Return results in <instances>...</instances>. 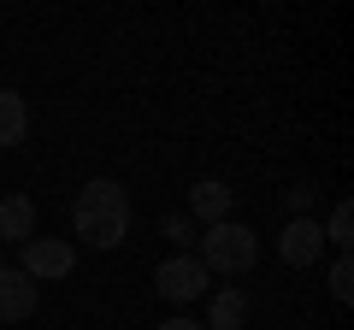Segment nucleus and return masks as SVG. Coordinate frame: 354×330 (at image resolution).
<instances>
[{
  "instance_id": "20e7f679",
  "label": "nucleus",
  "mask_w": 354,
  "mask_h": 330,
  "mask_svg": "<svg viewBox=\"0 0 354 330\" xmlns=\"http://www.w3.org/2000/svg\"><path fill=\"white\" fill-rule=\"evenodd\" d=\"M278 254H283V266H295V271H301V266H319V254H325V230H319V218H313V213L283 224Z\"/></svg>"
},
{
  "instance_id": "39448f33",
  "label": "nucleus",
  "mask_w": 354,
  "mask_h": 330,
  "mask_svg": "<svg viewBox=\"0 0 354 330\" xmlns=\"http://www.w3.org/2000/svg\"><path fill=\"white\" fill-rule=\"evenodd\" d=\"M36 278H24L18 266H0V324H24L36 318Z\"/></svg>"
},
{
  "instance_id": "0eeeda50",
  "label": "nucleus",
  "mask_w": 354,
  "mask_h": 330,
  "mask_svg": "<svg viewBox=\"0 0 354 330\" xmlns=\"http://www.w3.org/2000/svg\"><path fill=\"white\" fill-rule=\"evenodd\" d=\"M189 218H201V224H225V218H230V183L201 177L189 189Z\"/></svg>"
},
{
  "instance_id": "f8f14e48",
  "label": "nucleus",
  "mask_w": 354,
  "mask_h": 330,
  "mask_svg": "<svg viewBox=\"0 0 354 330\" xmlns=\"http://www.w3.org/2000/svg\"><path fill=\"white\" fill-rule=\"evenodd\" d=\"M325 242H337L342 254L354 248V206L348 201H337V213H330V224H325Z\"/></svg>"
},
{
  "instance_id": "9d476101",
  "label": "nucleus",
  "mask_w": 354,
  "mask_h": 330,
  "mask_svg": "<svg viewBox=\"0 0 354 330\" xmlns=\"http://www.w3.org/2000/svg\"><path fill=\"white\" fill-rule=\"evenodd\" d=\"M30 136V106L18 89H0V148H24Z\"/></svg>"
},
{
  "instance_id": "ddd939ff",
  "label": "nucleus",
  "mask_w": 354,
  "mask_h": 330,
  "mask_svg": "<svg viewBox=\"0 0 354 330\" xmlns=\"http://www.w3.org/2000/svg\"><path fill=\"white\" fill-rule=\"evenodd\" d=\"M330 295H337L342 307L354 301V260H348V254H337V260H330Z\"/></svg>"
},
{
  "instance_id": "f03ea898",
  "label": "nucleus",
  "mask_w": 354,
  "mask_h": 330,
  "mask_svg": "<svg viewBox=\"0 0 354 330\" xmlns=\"http://www.w3.org/2000/svg\"><path fill=\"white\" fill-rule=\"evenodd\" d=\"M71 266H77V248H71L65 236H30V242H24V260H18V271L36 278V283L71 278Z\"/></svg>"
},
{
  "instance_id": "2eb2a0df",
  "label": "nucleus",
  "mask_w": 354,
  "mask_h": 330,
  "mask_svg": "<svg viewBox=\"0 0 354 330\" xmlns=\"http://www.w3.org/2000/svg\"><path fill=\"white\" fill-rule=\"evenodd\" d=\"M283 201H290L295 218H307V206H313V183H290V189H283Z\"/></svg>"
},
{
  "instance_id": "4468645a",
  "label": "nucleus",
  "mask_w": 354,
  "mask_h": 330,
  "mask_svg": "<svg viewBox=\"0 0 354 330\" xmlns=\"http://www.w3.org/2000/svg\"><path fill=\"white\" fill-rule=\"evenodd\" d=\"M160 230L177 242V254H183L189 242H201V236H195V224H189V218H177V213H165V218H160Z\"/></svg>"
},
{
  "instance_id": "1a4fd4ad",
  "label": "nucleus",
  "mask_w": 354,
  "mask_h": 330,
  "mask_svg": "<svg viewBox=\"0 0 354 330\" xmlns=\"http://www.w3.org/2000/svg\"><path fill=\"white\" fill-rule=\"evenodd\" d=\"M0 236L18 242V248L36 236V201H30V195H6V201H0Z\"/></svg>"
},
{
  "instance_id": "423d86ee",
  "label": "nucleus",
  "mask_w": 354,
  "mask_h": 330,
  "mask_svg": "<svg viewBox=\"0 0 354 330\" xmlns=\"http://www.w3.org/2000/svg\"><path fill=\"white\" fill-rule=\"evenodd\" d=\"M77 236L95 254H113L118 242L130 236V213H77Z\"/></svg>"
},
{
  "instance_id": "dca6fc26",
  "label": "nucleus",
  "mask_w": 354,
  "mask_h": 330,
  "mask_svg": "<svg viewBox=\"0 0 354 330\" xmlns=\"http://www.w3.org/2000/svg\"><path fill=\"white\" fill-rule=\"evenodd\" d=\"M153 330H207V324H195V318H165V324H153Z\"/></svg>"
},
{
  "instance_id": "6e6552de",
  "label": "nucleus",
  "mask_w": 354,
  "mask_h": 330,
  "mask_svg": "<svg viewBox=\"0 0 354 330\" xmlns=\"http://www.w3.org/2000/svg\"><path fill=\"white\" fill-rule=\"evenodd\" d=\"M77 213H130V195L118 177H88L77 195Z\"/></svg>"
},
{
  "instance_id": "9b49d317",
  "label": "nucleus",
  "mask_w": 354,
  "mask_h": 330,
  "mask_svg": "<svg viewBox=\"0 0 354 330\" xmlns=\"http://www.w3.org/2000/svg\"><path fill=\"white\" fill-rule=\"evenodd\" d=\"M248 324V295L242 289H218L207 301V330H242Z\"/></svg>"
},
{
  "instance_id": "7ed1b4c3",
  "label": "nucleus",
  "mask_w": 354,
  "mask_h": 330,
  "mask_svg": "<svg viewBox=\"0 0 354 330\" xmlns=\"http://www.w3.org/2000/svg\"><path fill=\"white\" fill-rule=\"evenodd\" d=\"M153 289H160V301H171V307L201 301V295H207V266L195 254H171L160 271H153Z\"/></svg>"
},
{
  "instance_id": "f257e3e1",
  "label": "nucleus",
  "mask_w": 354,
  "mask_h": 330,
  "mask_svg": "<svg viewBox=\"0 0 354 330\" xmlns=\"http://www.w3.org/2000/svg\"><path fill=\"white\" fill-rule=\"evenodd\" d=\"M254 260H260V236H254L248 224H236V218H225V224H207L201 236V266L207 278H242V271H254Z\"/></svg>"
}]
</instances>
